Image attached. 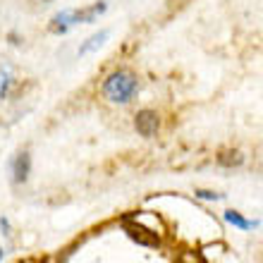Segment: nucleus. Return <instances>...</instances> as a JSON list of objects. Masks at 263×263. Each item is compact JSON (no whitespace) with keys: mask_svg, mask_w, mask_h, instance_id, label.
Segmentation results:
<instances>
[{"mask_svg":"<svg viewBox=\"0 0 263 263\" xmlns=\"http://www.w3.org/2000/svg\"><path fill=\"white\" fill-rule=\"evenodd\" d=\"M14 86V77L10 67H0V101H5L10 96V91Z\"/></svg>","mask_w":263,"mask_h":263,"instance_id":"nucleus-9","label":"nucleus"},{"mask_svg":"<svg viewBox=\"0 0 263 263\" xmlns=\"http://www.w3.org/2000/svg\"><path fill=\"white\" fill-rule=\"evenodd\" d=\"M196 196L203 201H222L225 194H218V192H208V189H196Z\"/></svg>","mask_w":263,"mask_h":263,"instance_id":"nucleus-11","label":"nucleus"},{"mask_svg":"<svg viewBox=\"0 0 263 263\" xmlns=\"http://www.w3.org/2000/svg\"><path fill=\"white\" fill-rule=\"evenodd\" d=\"M122 228H125V232L137 244H144V247H158V244H160L158 235H156V232H151L148 228H144V225H139V222H129L125 218V220H122Z\"/></svg>","mask_w":263,"mask_h":263,"instance_id":"nucleus-3","label":"nucleus"},{"mask_svg":"<svg viewBox=\"0 0 263 263\" xmlns=\"http://www.w3.org/2000/svg\"><path fill=\"white\" fill-rule=\"evenodd\" d=\"M108 39H110V29H101L98 34L89 36V39H86V41L79 46V50H77V53H79V55H89V53H96L98 48H103V43L108 41Z\"/></svg>","mask_w":263,"mask_h":263,"instance_id":"nucleus-7","label":"nucleus"},{"mask_svg":"<svg viewBox=\"0 0 263 263\" xmlns=\"http://www.w3.org/2000/svg\"><path fill=\"white\" fill-rule=\"evenodd\" d=\"M105 10H108V3H105V0H98V3H93V5H89V7L72 10V22H74V27L77 24H91V22H96Z\"/></svg>","mask_w":263,"mask_h":263,"instance_id":"nucleus-5","label":"nucleus"},{"mask_svg":"<svg viewBox=\"0 0 263 263\" xmlns=\"http://www.w3.org/2000/svg\"><path fill=\"white\" fill-rule=\"evenodd\" d=\"M3 258H5V249H0V261H3Z\"/></svg>","mask_w":263,"mask_h":263,"instance_id":"nucleus-13","label":"nucleus"},{"mask_svg":"<svg viewBox=\"0 0 263 263\" xmlns=\"http://www.w3.org/2000/svg\"><path fill=\"white\" fill-rule=\"evenodd\" d=\"M72 27H74V22H72V10H60V12L50 20L48 31L55 36H63V34H67Z\"/></svg>","mask_w":263,"mask_h":263,"instance_id":"nucleus-6","label":"nucleus"},{"mask_svg":"<svg viewBox=\"0 0 263 263\" xmlns=\"http://www.w3.org/2000/svg\"><path fill=\"white\" fill-rule=\"evenodd\" d=\"M215 160H218V165H222V167H239L244 163V156L239 151H220Z\"/></svg>","mask_w":263,"mask_h":263,"instance_id":"nucleus-8","label":"nucleus"},{"mask_svg":"<svg viewBox=\"0 0 263 263\" xmlns=\"http://www.w3.org/2000/svg\"><path fill=\"white\" fill-rule=\"evenodd\" d=\"M134 127H137V132L141 134L144 139H151L156 132H158L160 127V118L158 112L151 110V108H144V110L137 112V118H134Z\"/></svg>","mask_w":263,"mask_h":263,"instance_id":"nucleus-2","label":"nucleus"},{"mask_svg":"<svg viewBox=\"0 0 263 263\" xmlns=\"http://www.w3.org/2000/svg\"><path fill=\"white\" fill-rule=\"evenodd\" d=\"M225 220L230 222V225H235V228H239V230H251V228H256L258 222H251V220H247V218H242V213L239 211H225Z\"/></svg>","mask_w":263,"mask_h":263,"instance_id":"nucleus-10","label":"nucleus"},{"mask_svg":"<svg viewBox=\"0 0 263 263\" xmlns=\"http://www.w3.org/2000/svg\"><path fill=\"white\" fill-rule=\"evenodd\" d=\"M10 173H12L14 184H24L29 180V173H31V156H29V151H20L10 160Z\"/></svg>","mask_w":263,"mask_h":263,"instance_id":"nucleus-4","label":"nucleus"},{"mask_svg":"<svg viewBox=\"0 0 263 263\" xmlns=\"http://www.w3.org/2000/svg\"><path fill=\"white\" fill-rule=\"evenodd\" d=\"M0 230H3L5 237H10V220H7V218H0Z\"/></svg>","mask_w":263,"mask_h":263,"instance_id":"nucleus-12","label":"nucleus"},{"mask_svg":"<svg viewBox=\"0 0 263 263\" xmlns=\"http://www.w3.org/2000/svg\"><path fill=\"white\" fill-rule=\"evenodd\" d=\"M101 93H103L105 101L118 105H127L134 101V96L139 93V79L134 72L129 69H115L105 77L103 86H101Z\"/></svg>","mask_w":263,"mask_h":263,"instance_id":"nucleus-1","label":"nucleus"}]
</instances>
